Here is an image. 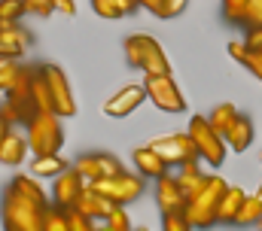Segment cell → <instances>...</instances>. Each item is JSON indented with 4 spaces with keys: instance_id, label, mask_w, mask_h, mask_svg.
<instances>
[{
    "instance_id": "cell-1",
    "label": "cell",
    "mask_w": 262,
    "mask_h": 231,
    "mask_svg": "<svg viewBox=\"0 0 262 231\" xmlns=\"http://www.w3.org/2000/svg\"><path fill=\"white\" fill-rule=\"evenodd\" d=\"M226 189H229V182L223 179V176H207L204 179V186L198 189L195 195H189V201H186V210H183V216L189 219V225L198 231H207L213 228L216 222H220V198L226 195Z\"/></svg>"
},
{
    "instance_id": "cell-2",
    "label": "cell",
    "mask_w": 262,
    "mask_h": 231,
    "mask_svg": "<svg viewBox=\"0 0 262 231\" xmlns=\"http://www.w3.org/2000/svg\"><path fill=\"white\" fill-rule=\"evenodd\" d=\"M0 219H3V228L6 231H43V225H46V207L28 201L12 186H6L3 201H0Z\"/></svg>"
},
{
    "instance_id": "cell-3",
    "label": "cell",
    "mask_w": 262,
    "mask_h": 231,
    "mask_svg": "<svg viewBox=\"0 0 262 231\" xmlns=\"http://www.w3.org/2000/svg\"><path fill=\"white\" fill-rule=\"evenodd\" d=\"M64 146L61 115L58 113H37L28 122V149L34 155H55Z\"/></svg>"
},
{
    "instance_id": "cell-4",
    "label": "cell",
    "mask_w": 262,
    "mask_h": 231,
    "mask_svg": "<svg viewBox=\"0 0 262 231\" xmlns=\"http://www.w3.org/2000/svg\"><path fill=\"white\" fill-rule=\"evenodd\" d=\"M186 134L192 137L195 152H198L201 161H207L210 168H220V165L226 161V155H229V143H226V137H220V134L210 128L207 115H192Z\"/></svg>"
},
{
    "instance_id": "cell-5",
    "label": "cell",
    "mask_w": 262,
    "mask_h": 231,
    "mask_svg": "<svg viewBox=\"0 0 262 231\" xmlns=\"http://www.w3.org/2000/svg\"><path fill=\"white\" fill-rule=\"evenodd\" d=\"M146 179L140 176V173H128V171H119L113 173V176H104V179H95V182H89L92 189H98L104 198H110L113 204H119V207H128L131 201H137L140 195H143V186Z\"/></svg>"
},
{
    "instance_id": "cell-6",
    "label": "cell",
    "mask_w": 262,
    "mask_h": 231,
    "mask_svg": "<svg viewBox=\"0 0 262 231\" xmlns=\"http://www.w3.org/2000/svg\"><path fill=\"white\" fill-rule=\"evenodd\" d=\"M143 88H146V98L162 110V113H186V98L180 95L177 82L171 73L165 76H156V73H143Z\"/></svg>"
},
{
    "instance_id": "cell-7",
    "label": "cell",
    "mask_w": 262,
    "mask_h": 231,
    "mask_svg": "<svg viewBox=\"0 0 262 231\" xmlns=\"http://www.w3.org/2000/svg\"><path fill=\"white\" fill-rule=\"evenodd\" d=\"M43 73H46V82H49V91H52V110L67 119V115H76V98H73V88H70V79L58 64H40Z\"/></svg>"
},
{
    "instance_id": "cell-8",
    "label": "cell",
    "mask_w": 262,
    "mask_h": 231,
    "mask_svg": "<svg viewBox=\"0 0 262 231\" xmlns=\"http://www.w3.org/2000/svg\"><path fill=\"white\" fill-rule=\"evenodd\" d=\"M149 146L168 161V165H183V161H192L198 158L195 152V143H192V137L189 134H165V137H156V140H149Z\"/></svg>"
},
{
    "instance_id": "cell-9",
    "label": "cell",
    "mask_w": 262,
    "mask_h": 231,
    "mask_svg": "<svg viewBox=\"0 0 262 231\" xmlns=\"http://www.w3.org/2000/svg\"><path fill=\"white\" fill-rule=\"evenodd\" d=\"M73 168L82 173L85 182H95V179H104V176H113V173L125 171L122 161H119L116 155H110V152H89V155H79Z\"/></svg>"
},
{
    "instance_id": "cell-10",
    "label": "cell",
    "mask_w": 262,
    "mask_h": 231,
    "mask_svg": "<svg viewBox=\"0 0 262 231\" xmlns=\"http://www.w3.org/2000/svg\"><path fill=\"white\" fill-rule=\"evenodd\" d=\"M85 186H89V182L82 179V173L76 171V168H67L64 173H58V176L52 179V204L61 207V210H70V207L76 204V198L82 195Z\"/></svg>"
},
{
    "instance_id": "cell-11",
    "label": "cell",
    "mask_w": 262,
    "mask_h": 231,
    "mask_svg": "<svg viewBox=\"0 0 262 231\" xmlns=\"http://www.w3.org/2000/svg\"><path fill=\"white\" fill-rule=\"evenodd\" d=\"M156 182H159V186H156V204H159V210H162V213H183L189 198H186V192H183L177 173H165V176H159Z\"/></svg>"
},
{
    "instance_id": "cell-12",
    "label": "cell",
    "mask_w": 262,
    "mask_h": 231,
    "mask_svg": "<svg viewBox=\"0 0 262 231\" xmlns=\"http://www.w3.org/2000/svg\"><path fill=\"white\" fill-rule=\"evenodd\" d=\"M143 101H146V88H143V85H125V88H119V91L104 104V113L110 115V119H125V115H131Z\"/></svg>"
},
{
    "instance_id": "cell-13",
    "label": "cell",
    "mask_w": 262,
    "mask_h": 231,
    "mask_svg": "<svg viewBox=\"0 0 262 231\" xmlns=\"http://www.w3.org/2000/svg\"><path fill=\"white\" fill-rule=\"evenodd\" d=\"M79 213H85V216H92V219H98V222H107V216L119 207V204H113L110 198H104L98 189H92V186H85L82 189V195L76 198V204H73ZM70 207V210H73Z\"/></svg>"
},
{
    "instance_id": "cell-14",
    "label": "cell",
    "mask_w": 262,
    "mask_h": 231,
    "mask_svg": "<svg viewBox=\"0 0 262 231\" xmlns=\"http://www.w3.org/2000/svg\"><path fill=\"white\" fill-rule=\"evenodd\" d=\"M131 161H134V168H137V173L143 176V179H159V176H165L168 173V161L146 143V146H137L134 152H131Z\"/></svg>"
},
{
    "instance_id": "cell-15",
    "label": "cell",
    "mask_w": 262,
    "mask_h": 231,
    "mask_svg": "<svg viewBox=\"0 0 262 231\" xmlns=\"http://www.w3.org/2000/svg\"><path fill=\"white\" fill-rule=\"evenodd\" d=\"M226 143H229L232 152H247V146L253 143V122H250V115L238 113V119L232 122V128L226 134Z\"/></svg>"
},
{
    "instance_id": "cell-16",
    "label": "cell",
    "mask_w": 262,
    "mask_h": 231,
    "mask_svg": "<svg viewBox=\"0 0 262 231\" xmlns=\"http://www.w3.org/2000/svg\"><path fill=\"white\" fill-rule=\"evenodd\" d=\"M0 40H3L9 58H21L28 52V46H31V34H28L18 21H15V25H3V28H0Z\"/></svg>"
},
{
    "instance_id": "cell-17",
    "label": "cell",
    "mask_w": 262,
    "mask_h": 231,
    "mask_svg": "<svg viewBox=\"0 0 262 231\" xmlns=\"http://www.w3.org/2000/svg\"><path fill=\"white\" fill-rule=\"evenodd\" d=\"M140 70H143V73H156V76L171 73L168 55H165V49L159 46L156 37H146V52H143V64H140Z\"/></svg>"
},
{
    "instance_id": "cell-18",
    "label": "cell",
    "mask_w": 262,
    "mask_h": 231,
    "mask_svg": "<svg viewBox=\"0 0 262 231\" xmlns=\"http://www.w3.org/2000/svg\"><path fill=\"white\" fill-rule=\"evenodd\" d=\"M244 198H247V192H244V189H238V186H229V189H226V195L220 198V213H216L223 225L235 222V216H238V210H241Z\"/></svg>"
},
{
    "instance_id": "cell-19",
    "label": "cell",
    "mask_w": 262,
    "mask_h": 231,
    "mask_svg": "<svg viewBox=\"0 0 262 231\" xmlns=\"http://www.w3.org/2000/svg\"><path fill=\"white\" fill-rule=\"evenodd\" d=\"M25 155H28V140L9 131V134L3 137V143H0V161H3V165H21Z\"/></svg>"
},
{
    "instance_id": "cell-20",
    "label": "cell",
    "mask_w": 262,
    "mask_h": 231,
    "mask_svg": "<svg viewBox=\"0 0 262 231\" xmlns=\"http://www.w3.org/2000/svg\"><path fill=\"white\" fill-rule=\"evenodd\" d=\"M229 55L235 58L241 67H247V70L262 82V55L259 52H250V49L244 46V40H235V43H229Z\"/></svg>"
},
{
    "instance_id": "cell-21",
    "label": "cell",
    "mask_w": 262,
    "mask_h": 231,
    "mask_svg": "<svg viewBox=\"0 0 262 231\" xmlns=\"http://www.w3.org/2000/svg\"><path fill=\"white\" fill-rule=\"evenodd\" d=\"M70 165H67L64 158L55 152V155H34V161H31V173L34 176H49V179H55L58 173H64Z\"/></svg>"
},
{
    "instance_id": "cell-22",
    "label": "cell",
    "mask_w": 262,
    "mask_h": 231,
    "mask_svg": "<svg viewBox=\"0 0 262 231\" xmlns=\"http://www.w3.org/2000/svg\"><path fill=\"white\" fill-rule=\"evenodd\" d=\"M262 222V195H247L244 198V204H241V210H238V216H235V222L232 225H241V228H247V225H259Z\"/></svg>"
},
{
    "instance_id": "cell-23",
    "label": "cell",
    "mask_w": 262,
    "mask_h": 231,
    "mask_svg": "<svg viewBox=\"0 0 262 231\" xmlns=\"http://www.w3.org/2000/svg\"><path fill=\"white\" fill-rule=\"evenodd\" d=\"M177 179H180V186H183V192H186V198H189V195H195L198 189L204 186L207 173L198 171V158H192V161H183V165H180Z\"/></svg>"
},
{
    "instance_id": "cell-24",
    "label": "cell",
    "mask_w": 262,
    "mask_h": 231,
    "mask_svg": "<svg viewBox=\"0 0 262 231\" xmlns=\"http://www.w3.org/2000/svg\"><path fill=\"white\" fill-rule=\"evenodd\" d=\"M18 195H25L28 201H34V204H40V207H49V198H46V192H43V186H37V179L34 176H15L12 182H9Z\"/></svg>"
},
{
    "instance_id": "cell-25",
    "label": "cell",
    "mask_w": 262,
    "mask_h": 231,
    "mask_svg": "<svg viewBox=\"0 0 262 231\" xmlns=\"http://www.w3.org/2000/svg\"><path fill=\"white\" fill-rule=\"evenodd\" d=\"M235 119H238L235 104H220V107H213V113L207 115L210 128H213L220 137H226V134H229V128H232V122H235Z\"/></svg>"
},
{
    "instance_id": "cell-26",
    "label": "cell",
    "mask_w": 262,
    "mask_h": 231,
    "mask_svg": "<svg viewBox=\"0 0 262 231\" xmlns=\"http://www.w3.org/2000/svg\"><path fill=\"white\" fill-rule=\"evenodd\" d=\"M34 104H37V110L40 113H55L52 110V91H49V82H46V73H43V67H37V73H34Z\"/></svg>"
},
{
    "instance_id": "cell-27",
    "label": "cell",
    "mask_w": 262,
    "mask_h": 231,
    "mask_svg": "<svg viewBox=\"0 0 262 231\" xmlns=\"http://www.w3.org/2000/svg\"><path fill=\"white\" fill-rule=\"evenodd\" d=\"M146 37H149V34H131V37H125V58H128L131 67H137V70H140V64H143Z\"/></svg>"
},
{
    "instance_id": "cell-28",
    "label": "cell",
    "mask_w": 262,
    "mask_h": 231,
    "mask_svg": "<svg viewBox=\"0 0 262 231\" xmlns=\"http://www.w3.org/2000/svg\"><path fill=\"white\" fill-rule=\"evenodd\" d=\"M247 12H250V0H223V15L232 25H247Z\"/></svg>"
},
{
    "instance_id": "cell-29",
    "label": "cell",
    "mask_w": 262,
    "mask_h": 231,
    "mask_svg": "<svg viewBox=\"0 0 262 231\" xmlns=\"http://www.w3.org/2000/svg\"><path fill=\"white\" fill-rule=\"evenodd\" d=\"M18 70H21L18 58H3V55H0V91H3V95L12 88V82H15Z\"/></svg>"
},
{
    "instance_id": "cell-30",
    "label": "cell",
    "mask_w": 262,
    "mask_h": 231,
    "mask_svg": "<svg viewBox=\"0 0 262 231\" xmlns=\"http://www.w3.org/2000/svg\"><path fill=\"white\" fill-rule=\"evenodd\" d=\"M43 231H73L70 228V216H67V210H61V207H46V225H43Z\"/></svg>"
},
{
    "instance_id": "cell-31",
    "label": "cell",
    "mask_w": 262,
    "mask_h": 231,
    "mask_svg": "<svg viewBox=\"0 0 262 231\" xmlns=\"http://www.w3.org/2000/svg\"><path fill=\"white\" fill-rule=\"evenodd\" d=\"M25 12H28V9H25V0H0V21H3V25L21 21Z\"/></svg>"
},
{
    "instance_id": "cell-32",
    "label": "cell",
    "mask_w": 262,
    "mask_h": 231,
    "mask_svg": "<svg viewBox=\"0 0 262 231\" xmlns=\"http://www.w3.org/2000/svg\"><path fill=\"white\" fill-rule=\"evenodd\" d=\"M67 216H70V228H73V231H101L98 219H92V216L79 213L76 207H73V210H67Z\"/></svg>"
},
{
    "instance_id": "cell-33",
    "label": "cell",
    "mask_w": 262,
    "mask_h": 231,
    "mask_svg": "<svg viewBox=\"0 0 262 231\" xmlns=\"http://www.w3.org/2000/svg\"><path fill=\"white\" fill-rule=\"evenodd\" d=\"M92 9H95V15H101V18H122V9H119V0H92Z\"/></svg>"
},
{
    "instance_id": "cell-34",
    "label": "cell",
    "mask_w": 262,
    "mask_h": 231,
    "mask_svg": "<svg viewBox=\"0 0 262 231\" xmlns=\"http://www.w3.org/2000/svg\"><path fill=\"white\" fill-rule=\"evenodd\" d=\"M162 231H195L183 213H162Z\"/></svg>"
},
{
    "instance_id": "cell-35",
    "label": "cell",
    "mask_w": 262,
    "mask_h": 231,
    "mask_svg": "<svg viewBox=\"0 0 262 231\" xmlns=\"http://www.w3.org/2000/svg\"><path fill=\"white\" fill-rule=\"evenodd\" d=\"M244 46L262 55V25H244Z\"/></svg>"
},
{
    "instance_id": "cell-36",
    "label": "cell",
    "mask_w": 262,
    "mask_h": 231,
    "mask_svg": "<svg viewBox=\"0 0 262 231\" xmlns=\"http://www.w3.org/2000/svg\"><path fill=\"white\" fill-rule=\"evenodd\" d=\"M107 228H113V231H134L131 228V219H128V213H125V207H116L110 216H107V222H104Z\"/></svg>"
},
{
    "instance_id": "cell-37",
    "label": "cell",
    "mask_w": 262,
    "mask_h": 231,
    "mask_svg": "<svg viewBox=\"0 0 262 231\" xmlns=\"http://www.w3.org/2000/svg\"><path fill=\"white\" fill-rule=\"evenodd\" d=\"M186 6H189V0H165V3H162L159 18H177V15H183V12H186Z\"/></svg>"
},
{
    "instance_id": "cell-38",
    "label": "cell",
    "mask_w": 262,
    "mask_h": 231,
    "mask_svg": "<svg viewBox=\"0 0 262 231\" xmlns=\"http://www.w3.org/2000/svg\"><path fill=\"white\" fill-rule=\"evenodd\" d=\"M25 9L31 15H52L55 12V0H25Z\"/></svg>"
},
{
    "instance_id": "cell-39",
    "label": "cell",
    "mask_w": 262,
    "mask_h": 231,
    "mask_svg": "<svg viewBox=\"0 0 262 231\" xmlns=\"http://www.w3.org/2000/svg\"><path fill=\"white\" fill-rule=\"evenodd\" d=\"M247 25H262V0H250V12H247Z\"/></svg>"
},
{
    "instance_id": "cell-40",
    "label": "cell",
    "mask_w": 262,
    "mask_h": 231,
    "mask_svg": "<svg viewBox=\"0 0 262 231\" xmlns=\"http://www.w3.org/2000/svg\"><path fill=\"white\" fill-rule=\"evenodd\" d=\"M55 12L58 15H73L76 12V3L73 0H55Z\"/></svg>"
},
{
    "instance_id": "cell-41",
    "label": "cell",
    "mask_w": 262,
    "mask_h": 231,
    "mask_svg": "<svg viewBox=\"0 0 262 231\" xmlns=\"http://www.w3.org/2000/svg\"><path fill=\"white\" fill-rule=\"evenodd\" d=\"M137 3H140V9H149L152 15H159V12H162V3H165V0H137Z\"/></svg>"
},
{
    "instance_id": "cell-42",
    "label": "cell",
    "mask_w": 262,
    "mask_h": 231,
    "mask_svg": "<svg viewBox=\"0 0 262 231\" xmlns=\"http://www.w3.org/2000/svg\"><path fill=\"white\" fill-rule=\"evenodd\" d=\"M9 134V122L3 119V113H0V143H3V137Z\"/></svg>"
},
{
    "instance_id": "cell-43",
    "label": "cell",
    "mask_w": 262,
    "mask_h": 231,
    "mask_svg": "<svg viewBox=\"0 0 262 231\" xmlns=\"http://www.w3.org/2000/svg\"><path fill=\"white\" fill-rule=\"evenodd\" d=\"M101 231H113V228H107V225H101Z\"/></svg>"
},
{
    "instance_id": "cell-44",
    "label": "cell",
    "mask_w": 262,
    "mask_h": 231,
    "mask_svg": "<svg viewBox=\"0 0 262 231\" xmlns=\"http://www.w3.org/2000/svg\"><path fill=\"white\" fill-rule=\"evenodd\" d=\"M134 231H149V228H134Z\"/></svg>"
},
{
    "instance_id": "cell-45",
    "label": "cell",
    "mask_w": 262,
    "mask_h": 231,
    "mask_svg": "<svg viewBox=\"0 0 262 231\" xmlns=\"http://www.w3.org/2000/svg\"><path fill=\"white\" fill-rule=\"evenodd\" d=\"M259 195H262V186H259Z\"/></svg>"
},
{
    "instance_id": "cell-46",
    "label": "cell",
    "mask_w": 262,
    "mask_h": 231,
    "mask_svg": "<svg viewBox=\"0 0 262 231\" xmlns=\"http://www.w3.org/2000/svg\"><path fill=\"white\" fill-rule=\"evenodd\" d=\"M259 231H262V222H259Z\"/></svg>"
},
{
    "instance_id": "cell-47",
    "label": "cell",
    "mask_w": 262,
    "mask_h": 231,
    "mask_svg": "<svg viewBox=\"0 0 262 231\" xmlns=\"http://www.w3.org/2000/svg\"><path fill=\"white\" fill-rule=\"evenodd\" d=\"M0 28H3V21H0Z\"/></svg>"
}]
</instances>
